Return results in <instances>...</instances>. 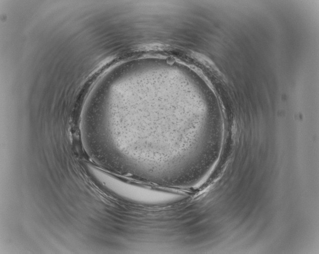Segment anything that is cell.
<instances>
[{
    "instance_id": "1",
    "label": "cell",
    "mask_w": 319,
    "mask_h": 254,
    "mask_svg": "<svg viewBox=\"0 0 319 254\" xmlns=\"http://www.w3.org/2000/svg\"><path fill=\"white\" fill-rule=\"evenodd\" d=\"M89 172L93 177L103 184L112 186L115 192L123 199L146 204L165 203L178 198L179 194L141 185L102 172L91 166H88ZM175 200V199H174Z\"/></svg>"
}]
</instances>
